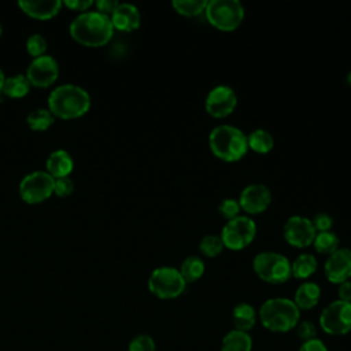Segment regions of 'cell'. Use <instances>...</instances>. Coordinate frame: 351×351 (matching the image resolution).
<instances>
[{"label":"cell","mask_w":351,"mask_h":351,"mask_svg":"<svg viewBox=\"0 0 351 351\" xmlns=\"http://www.w3.org/2000/svg\"><path fill=\"white\" fill-rule=\"evenodd\" d=\"M71 37L86 47H100L107 44L114 33V26L108 15L96 11H84L70 23Z\"/></svg>","instance_id":"1"},{"label":"cell","mask_w":351,"mask_h":351,"mask_svg":"<svg viewBox=\"0 0 351 351\" xmlns=\"http://www.w3.org/2000/svg\"><path fill=\"white\" fill-rule=\"evenodd\" d=\"M208 147L211 154L223 162H239L250 151L247 134L240 128L229 123H221L211 129Z\"/></svg>","instance_id":"2"},{"label":"cell","mask_w":351,"mask_h":351,"mask_svg":"<svg viewBox=\"0 0 351 351\" xmlns=\"http://www.w3.org/2000/svg\"><path fill=\"white\" fill-rule=\"evenodd\" d=\"M90 107L89 93L80 85H58L48 96V110L59 118L70 119L84 115Z\"/></svg>","instance_id":"3"},{"label":"cell","mask_w":351,"mask_h":351,"mask_svg":"<svg viewBox=\"0 0 351 351\" xmlns=\"http://www.w3.org/2000/svg\"><path fill=\"white\" fill-rule=\"evenodd\" d=\"M258 318L267 330L285 333L296 328L299 324L300 310L296 307L292 299L270 298L261 304Z\"/></svg>","instance_id":"4"},{"label":"cell","mask_w":351,"mask_h":351,"mask_svg":"<svg viewBox=\"0 0 351 351\" xmlns=\"http://www.w3.org/2000/svg\"><path fill=\"white\" fill-rule=\"evenodd\" d=\"M254 273L265 282L280 285L291 277V261L276 251H262L252 259Z\"/></svg>","instance_id":"5"},{"label":"cell","mask_w":351,"mask_h":351,"mask_svg":"<svg viewBox=\"0 0 351 351\" xmlns=\"http://www.w3.org/2000/svg\"><path fill=\"white\" fill-rule=\"evenodd\" d=\"M204 15L215 29L233 32L241 25L245 11L239 0H208Z\"/></svg>","instance_id":"6"},{"label":"cell","mask_w":351,"mask_h":351,"mask_svg":"<svg viewBox=\"0 0 351 351\" xmlns=\"http://www.w3.org/2000/svg\"><path fill=\"white\" fill-rule=\"evenodd\" d=\"M180 270L173 266H159L148 277V289L162 300H170L181 296L186 288Z\"/></svg>","instance_id":"7"},{"label":"cell","mask_w":351,"mask_h":351,"mask_svg":"<svg viewBox=\"0 0 351 351\" xmlns=\"http://www.w3.org/2000/svg\"><path fill=\"white\" fill-rule=\"evenodd\" d=\"M219 236L225 248L232 251L244 250L256 236V222L248 215H237L226 221Z\"/></svg>","instance_id":"8"},{"label":"cell","mask_w":351,"mask_h":351,"mask_svg":"<svg viewBox=\"0 0 351 351\" xmlns=\"http://www.w3.org/2000/svg\"><path fill=\"white\" fill-rule=\"evenodd\" d=\"M319 328L330 336H344L351 332V303L333 300L328 303L318 318Z\"/></svg>","instance_id":"9"},{"label":"cell","mask_w":351,"mask_h":351,"mask_svg":"<svg viewBox=\"0 0 351 351\" xmlns=\"http://www.w3.org/2000/svg\"><path fill=\"white\" fill-rule=\"evenodd\" d=\"M53 193V177L47 170L27 173L19 182V195L26 203H40Z\"/></svg>","instance_id":"10"},{"label":"cell","mask_w":351,"mask_h":351,"mask_svg":"<svg viewBox=\"0 0 351 351\" xmlns=\"http://www.w3.org/2000/svg\"><path fill=\"white\" fill-rule=\"evenodd\" d=\"M237 95L229 85L219 84L211 88L204 99V108L213 118H226L237 107Z\"/></svg>","instance_id":"11"},{"label":"cell","mask_w":351,"mask_h":351,"mask_svg":"<svg viewBox=\"0 0 351 351\" xmlns=\"http://www.w3.org/2000/svg\"><path fill=\"white\" fill-rule=\"evenodd\" d=\"M317 232L310 218L304 215H291L282 225V236L285 241L295 248H306L313 245Z\"/></svg>","instance_id":"12"},{"label":"cell","mask_w":351,"mask_h":351,"mask_svg":"<svg viewBox=\"0 0 351 351\" xmlns=\"http://www.w3.org/2000/svg\"><path fill=\"white\" fill-rule=\"evenodd\" d=\"M58 74H59L58 60L48 53L33 58L26 70V77L30 85H34L37 88L49 86L58 78Z\"/></svg>","instance_id":"13"},{"label":"cell","mask_w":351,"mask_h":351,"mask_svg":"<svg viewBox=\"0 0 351 351\" xmlns=\"http://www.w3.org/2000/svg\"><path fill=\"white\" fill-rule=\"evenodd\" d=\"M240 208L250 214H261L266 211L271 203V191L261 182H254L245 185L237 199Z\"/></svg>","instance_id":"14"},{"label":"cell","mask_w":351,"mask_h":351,"mask_svg":"<svg viewBox=\"0 0 351 351\" xmlns=\"http://www.w3.org/2000/svg\"><path fill=\"white\" fill-rule=\"evenodd\" d=\"M324 274L332 284H341L351 278V248H339L326 256Z\"/></svg>","instance_id":"15"},{"label":"cell","mask_w":351,"mask_h":351,"mask_svg":"<svg viewBox=\"0 0 351 351\" xmlns=\"http://www.w3.org/2000/svg\"><path fill=\"white\" fill-rule=\"evenodd\" d=\"M114 29L122 32H132L140 26L141 15L138 8L132 3H118L110 15Z\"/></svg>","instance_id":"16"},{"label":"cell","mask_w":351,"mask_h":351,"mask_svg":"<svg viewBox=\"0 0 351 351\" xmlns=\"http://www.w3.org/2000/svg\"><path fill=\"white\" fill-rule=\"evenodd\" d=\"M60 0H19L18 5L23 12L33 18L48 19L58 14L62 7Z\"/></svg>","instance_id":"17"},{"label":"cell","mask_w":351,"mask_h":351,"mask_svg":"<svg viewBox=\"0 0 351 351\" xmlns=\"http://www.w3.org/2000/svg\"><path fill=\"white\" fill-rule=\"evenodd\" d=\"M321 299V288L317 282L313 281H304L302 282L293 295V303L296 307L302 310H311L314 308Z\"/></svg>","instance_id":"18"},{"label":"cell","mask_w":351,"mask_h":351,"mask_svg":"<svg viewBox=\"0 0 351 351\" xmlns=\"http://www.w3.org/2000/svg\"><path fill=\"white\" fill-rule=\"evenodd\" d=\"M45 166L53 178L67 177L73 170V158L66 149H55L48 155Z\"/></svg>","instance_id":"19"},{"label":"cell","mask_w":351,"mask_h":351,"mask_svg":"<svg viewBox=\"0 0 351 351\" xmlns=\"http://www.w3.org/2000/svg\"><path fill=\"white\" fill-rule=\"evenodd\" d=\"M256 319H258V313L252 304L241 302L233 307L232 321H233L234 329L250 332L255 326Z\"/></svg>","instance_id":"20"},{"label":"cell","mask_w":351,"mask_h":351,"mask_svg":"<svg viewBox=\"0 0 351 351\" xmlns=\"http://www.w3.org/2000/svg\"><path fill=\"white\" fill-rule=\"evenodd\" d=\"M219 351H252V337L248 332L232 329L222 337Z\"/></svg>","instance_id":"21"},{"label":"cell","mask_w":351,"mask_h":351,"mask_svg":"<svg viewBox=\"0 0 351 351\" xmlns=\"http://www.w3.org/2000/svg\"><path fill=\"white\" fill-rule=\"evenodd\" d=\"M318 267V262L315 255L310 252L299 254L292 262H291V273L292 277L298 280H307L311 277Z\"/></svg>","instance_id":"22"},{"label":"cell","mask_w":351,"mask_h":351,"mask_svg":"<svg viewBox=\"0 0 351 351\" xmlns=\"http://www.w3.org/2000/svg\"><path fill=\"white\" fill-rule=\"evenodd\" d=\"M247 143H248V149L261 155L269 154L274 148L273 134L263 128H258L250 132L247 134Z\"/></svg>","instance_id":"23"},{"label":"cell","mask_w":351,"mask_h":351,"mask_svg":"<svg viewBox=\"0 0 351 351\" xmlns=\"http://www.w3.org/2000/svg\"><path fill=\"white\" fill-rule=\"evenodd\" d=\"M178 270H180L182 278L185 280V282L191 284V282H196L197 280H200L203 277V274L206 271V265L200 256L189 255L181 262V266Z\"/></svg>","instance_id":"24"},{"label":"cell","mask_w":351,"mask_h":351,"mask_svg":"<svg viewBox=\"0 0 351 351\" xmlns=\"http://www.w3.org/2000/svg\"><path fill=\"white\" fill-rule=\"evenodd\" d=\"M30 89V82L25 74H14L5 77L1 92L10 97H23Z\"/></svg>","instance_id":"25"},{"label":"cell","mask_w":351,"mask_h":351,"mask_svg":"<svg viewBox=\"0 0 351 351\" xmlns=\"http://www.w3.org/2000/svg\"><path fill=\"white\" fill-rule=\"evenodd\" d=\"M339 245H340V239L332 230L318 232L313 241V247H314L315 252H318L321 255H326V256L333 254L336 250H339L340 248Z\"/></svg>","instance_id":"26"},{"label":"cell","mask_w":351,"mask_h":351,"mask_svg":"<svg viewBox=\"0 0 351 351\" xmlns=\"http://www.w3.org/2000/svg\"><path fill=\"white\" fill-rule=\"evenodd\" d=\"M53 114L48 108H34L26 115V122L32 130H45L53 122Z\"/></svg>","instance_id":"27"},{"label":"cell","mask_w":351,"mask_h":351,"mask_svg":"<svg viewBox=\"0 0 351 351\" xmlns=\"http://www.w3.org/2000/svg\"><path fill=\"white\" fill-rule=\"evenodd\" d=\"M207 0H174L171 7L174 11L182 16H197L204 14Z\"/></svg>","instance_id":"28"},{"label":"cell","mask_w":351,"mask_h":351,"mask_svg":"<svg viewBox=\"0 0 351 351\" xmlns=\"http://www.w3.org/2000/svg\"><path fill=\"white\" fill-rule=\"evenodd\" d=\"M223 243L219 234H213L208 233L203 236L199 241V251L202 255L207 258H215L223 251Z\"/></svg>","instance_id":"29"},{"label":"cell","mask_w":351,"mask_h":351,"mask_svg":"<svg viewBox=\"0 0 351 351\" xmlns=\"http://www.w3.org/2000/svg\"><path fill=\"white\" fill-rule=\"evenodd\" d=\"M26 49L33 58L44 55L47 49V38L40 33L30 34L26 40Z\"/></svg>","instance_id":"30"},{"label":"cell","mask_w":351,"mask_h":351,"mask_svg":"<svg viewBox=\"0 0 351 351\" xmlns=\"http://www.w3.org/2000/svg\"><path fill=\"white\" fill-rule=\"evenodd\" d=\"M240 211H241L240 204H239L237 199H233V197H226V199H223V200L219 203V206H218V213H219V215H221L222 218L228 219V221L236 218L237 215H240Z\"/></svg>","instance_id":"31"},{"label":"cell","mask_w":351,"mask_h":351,"mask_svg":"<svg viewBox=\"0 0 351 351\" xmlns=\"http://www.w3.org/2000/svg\"><path fill=\"white\" fill-rule=\"evenodd\" d=\"M128 351H156V346L149 335L141 333L132 339Z\"/></svg>","instance_id":"32"},{"label":"cell","mask_w":351,"mask_h":351,"mask_svg":"<svg viewBox=\"0 0 351 351\" xmlns=\"http://www.w3.org/2000/svg\"><path fill=\"white\" fill-rule=\"evenodd\" d=\"M74 191V182L73 180L67 177H59L53 178V193L59 197H66Z\"/></svg>","instance_id":"33"},{"label":"cell","mask_w":351,"mask_h":351,"mask_svg":"<svg viewBox=\"0 0 351 351\" xmlns=\"http://www.w3.org/2000/svg\"><path fill=\"white\" fill-rule=\"evenodd\" d=\"M313 226L315 229V232H329L333 228V217L328 213H317L313 218H311Z\"/></svg>","instance_id":"34"},{"label":"cell","mask_w":351,"mask_h":351,"mask_svg":"<svg viewBox=\"0 0 351 351\" xmlns=\"http://www.w3.org/2000/svg\"><path fill=\"white\" fill-rule=\"evenodd\" d=\"M296 335L300 340L303 341H307V340H311V339H315L317 337V326L314 322L311 321H299V324L296 325Z\"/></svg>","instance_id":"35"},{"label":"cell","mask_w":351,"mask_h":351,"mask_svg":"<svg viewBox=\"0 0 351 351\" xmlns=\"http://www.w3.org/2000/svg\"><path fill=\"white\" fill-rule=\"evenodd\" d=\"M298 351H328V347L325 346V343L321 339L315 337V339L303 341Z\"/></svg>","instance_id":"36"},{"label":"cell","mask_w":351,"mask_h":351,"mask_svg":"<svg viewBox=\"0 0 351 351\" xmlns=\"http://www.w3.org/2000/svg\"><path fill=\"white\" fill-rule=\"evenodd\" d=\"M95 4L97 7L99 12L106 14V15L110 16L111 12L114 11V8L118 5V1H115V0H97Z\"/></svg>","instance_id":"37"},{"label":"cell","mask_w":351,"mask_h":351,"mask_svg":"<svg viewBox=\"0 0 351 351\" xmlns=\"http://www.w3.org/2000/svg\"><path fill=\"white\" fill-rule=\"evenodd\" d=\"M337 295H339V300L351 303V280H347V281L339 284Z\"/></svg>","instance_id":"38"},{"label":"cell","mask_w":351,"mask_h":351,"mask_svg":"<svg viewBox=\"0 0 351 351\" xmlns=\"http://www.w3.org/2000/svg\"><path fill=\"white\" fill-rule=\"evenodd\" d=\"M64 4L71 8V10H77V11H85L88 7H90L93 4L92 0H66Z\"/></svg>","instance_id":"39"},{"label":"cell","mask_w":351,"mask_h":351,"mask_svg":"<svg viewBox=\"0 0 351 351\" xmlns=\"http://www.w3.org/2000/svg\"><path fill=\"white\" fill-rule=\"evenodd\" d=\"M4 80H5V75H4L3 70L0 69V92H1V89H3V84H4Z\"/></svg>","instance_id":"40"},{"label":"cell","mask_w":351,"mask_h":351,"mask_svg":"<svg viewBox=\"0 0 351 351\" xmlns=\"http://www.w3.org/2000/svg\"><path fill=\"white\" fill-rule=\"evenodd\" d=\"M346 81H347V84L351 86V70L347 73V75H346Z\"/></svg>","instance_id":"41"},{"label":"cell","mask_w":351,"mask_h":351,"mask_svg":"<svg viewBox=\"0 0 351 351\" xmlns=\"http://www.w3.org/2000/svg\"><path fill=\"white\" fill-rule=\"evenodd\" d=\"M1 32H3V29H1V23H0V36H1Z\"/></svg>","instance_id":"42"}]
</instances>
